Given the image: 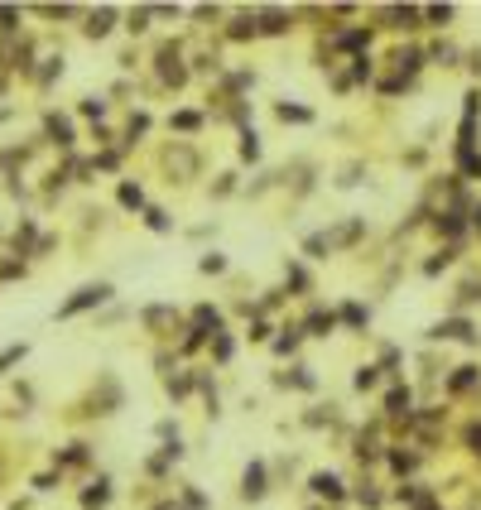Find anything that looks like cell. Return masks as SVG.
Wrapping results in <instances>:
<instances>
[{
    "label": "cell",
    "instance_id": "cell-1",
    "mask_svg": "<svg viewBox=\"0 0 481 510\" xmlns=\"http://www.w3.org/2000/svg\"><path fill=\"white\" fill-rule=\"evenodd\" d=\"M111 294H116V289H111L106 280H96V284H82L73 299H63V304H58V313H53V318H78V313H87V308H101L106 299H111Z\"/></svg>",
    "mask_w": 481,
    "mask_h": 510
},
{
    "label": "cell",
    "instance_id": "cell-2",
    "mask_svg": "<svg viewBox=\"0 0 481 510\" xmlns=\"http://www.w3.org/2000/svg\"><path fill=\"white\" fill-rule=\"evenodd\" d=\"M154 68H159V82H164V87H183V82H188V68H183V53H179V44H164Z\"/></svg>",
    "mask_w": 481,
    "mask_h": 510
},
{
    "label": "cell",
    "instance_id": "cell-3",
    "mask_svg": "<svg viewBox=\"0 0 481 510\" xmlns=\"http://www.w3.org/2000/svg\"><path fill=\"white\" fill-rule=\"evenodd\" d=\"M428 337H433V342H477V327H472L467 318H443V322L428 327Z\"/></svg>",
    "mask_w": 481,
    "mask_h": 510
},
{
    "label": "cell",
    "instance_id": "cell-4",
    "mask_svg": "<svg viewBox=\"0 0 481 510\" xmlns=\"http://www.w3.org/2000/svg\"><path fill=\"white\" fill-rule=\"evenodd\" d=\"M44 135H48L58 149H73V140H78V135H73V120H68V116H58V111H48V116H44Z\"/></svg>",
    "mask_w": 481,
    "mask_h": 510
},
{
    "label": "cell",
    "instance_id": "cell-5",
    "mask_svg": "<svg viewBox=\"0 0 481 510\" xmlns=\"http://www.w3.org/2000/svg\"><path fill=\"white\" fill-rule=\"evenodd\" d=\"M298 332H303V337H327V332H337V313H332V308H313Z\"/></svg>",
    "mask_w": 481,
    "mask_h": 510
},
{
    "label": "cell",
    "instance_id": "cell-6",
    "mask_svg": "<svg viewBox=\"0 0 481 510\" xmlns=\"http://www.w3.org/2000/svg\"><path fill=\"white\" fill-rule=\"evenodd\" d=\"M270 491V482H265V462H251L246 472H241V496L246 501H260Z\"/></svg>",
    "mask_w": 481,
    "mask_h": 510
},
{
    "label": "cell",
    "instance_id": "cell-7",
    "mask_svg": "<svg viewBox=\"0 0 481 510\" xmlns=\"http://www.w3.org/2000/svg\"><path fill=\"white\" fill-rule=\"evenodd\" d=\"M164 164H169V174H179V179H192V174H197V154H192L188 145H174V149L164 154Z\"/></svg>",
    "mask_w": 481,
    "mask_h": 510
},
{
    "label": "cell",
    "instance_id": "cell-8",
    "mask_svg": "<svg viewBox=\"0 0 481 510\" xmlns=\"http://www.w3.org/2000/svg\"><path fill=\"white\" fill-rule=\"evenodd\" d=\"M140 318H145V327H149V332H159V337H164V332L179 322V313H174L169 304H149L145 313H140Z\"/></svg>",
    "mask_w": 481,
    "mask_h": 510
},
{
    "label": "cell",
    "instance_id": "cell-9",
    "mask_svg": "<svg viewBox=\"0 0 481 510\" xmlns=\"http://www.w3.org/2000/svg\"><path fill=\"white\" fill-rule=\"evenodd\" d=\"M111 24H116V10H111V5H101V10H92V15H87L82 34H87V39H106V34H111Z\"/></svg>",
    "mask_w": 481,
    "mask_h": 510
},
{
    "label": "cell",
    "instance_id": "cell-10",
    "mask_svg": "<svg viewBox=\"0 0 481 510\" xmlns=\"http://www.w3.org/2000/svg\"><path fill=\"white\" fill-rule=\"evenodd\" d=\"M361 231H366V221H361V217H347V221H342L337 231H323V236H327V246L337 251V246H352V241L361 236Z\"/></svg>",
    "mask_w": 481,
    "mask_h": 510
},
{
    "label": "cell",
    "instance_id": "cell-11",
    "mask_svg": "<svg viewBox=\"0 0 481 510\" xmlns=\"http://www.w3.org/2000/svg\"><path fill=\"white\" fill-rule=\"evenodd\" d=\"M92 414H116L120 409V385H116V376H101V400H92Z\"/></svg>",
    "mask_w": 481,
    "mask_h": 510
},
{
    "label": "cell",
    "instance_id": "cell-12",
    "mask_svg": "<svg viewBox=\"0 0 481 510\" xmlns=\"http://www.w3.org/2000/svg\"><path fill=\"white\" fill-rule=\"evenodd\" d=\"M192 332H202V337H207V332H221V313L212 304H197L192 308Z\"/></svg>",
    "mask_w": 481,
    "mask_h": 510
},
{
    "label": "cell",
    "instance_id": "cell-13",
    "mask_svg": "<svg viewBox=\"0 0 481 510\" xmlns=\"http://www.w3.org/2000/svg\"><path fill=\"white\" fill-rule=\"evenodd\" d=\"M409 405H414L409 385H394V390L385 395V414H390V419H409Z\"/></svg>",
    "mask_w": 481,
    "mask_h": 510
},
{
    "label": "cell",
    "instance_id": "cell-14",
    "mask_svg": "<svg viewBox=\"0 0 481 510\" xmlns=\"http://www.w3.org/2000/svg\"><path fill=\"white\" fill-rule=\"evenodd\" d=\"M477 381H481V366H457V371L448 376V390H453V395H462V390H472Z\"/></svg>",
    "mask_w": 481,
    "mask_h": 510
},
{
    "label": "cell",
    "instance_id": "cell-15",
    "mask_svg": "<svg viewBox=\"0 0 481 510\" xmlns=\"http://www.w3.org/2000/svg\"><path fill=\"white\" fill-rule=\"evenodd\" d=\"M313 496H327V501H342L347 491H342V482H337L332 472H318V477H313Z\"/></svg>",
    "mask_w": 481,
    "mask_h": 510
},
{
    "label": "cell",
    "instance_id": "cell-16",
    "mask_svg": "<svg viewBox=\"0 0 481 510\" xmlns=\"http://www.w3.org/2000/svg\"><path fill=\"white\" fill-rule=\"evenodd\" d=\"M275 385H293V390H313V385H318V376H313L308 366H293L289 376H275Z\"/></svg>",
    "mask_w": 481,
    "mask_h": 510
},
{
    "label": "cell",
    "instance_id": "cell-17",
    "mask_svg": "<svg viewBox=\"0 0 481 510\" xmlns=\"http://www.w3.org/2000/svg\"><path fill=\"white\" fill-rule=\"evenodd\" d=\"M275 116H280L284 125H308V120H313L308 106H293V102H280V106H275Z\"/></svg>",
    "mask_w": 481,
    "mask_h": 510
},
{
    "label": "cell",
    "instance_id": "cell-18",
    "mask_svg": "<svg viewBox=\"0 0 481 510\" xmlns=\"http://www.w3.org/2000/svg\"><path fill=\"white\" fill-rule=\"evenodd\" d=\"M106 501H111V482H106V477H96L92 486L82 491V506H87V510H96V506H106Z\"/></svg>",
    "mask_w": 481,
    "mask_h": 510
},
{
    "label": "cell",
    "instance_id": "cell-19",
    "mask_svg": "<svg viewBox=\"0 0 481 510\" xmlns=\"http://www.w3.org/2000/svg\"><path fill=\"white\" fill-rule=\"evenodd\" d=\"M255 19H260L255 29H265V34H284V29H289V15H284V10H260Z\"/></svg>",
    "mask_w": 481,
    "mask_h": 510
},
{
    "label": "cell",
    "instance_id": "cell-20",
    "mask_svg": "<svg viewBox=\"0 0 481 510\" xmlns=\"http://www.w3.org/2000/svg\"><path fill=\"white\" fill-rule=\"evenodd\" d=\"M337 322H347V327H366L371 322V308H361V304H342V313H337Z\"/></svg>",
    "mask_w": 481,
    "mask_h": 510
},
{
    "label": "cell",
    "instance_id": "cell-21",
    "mask_svg": "<svg viewBox=\"0 0 481 510\" xmlns=\"http://www.w3.org/2000/svg\"><path fill=\"white\" fill-rule=\"evenodd\" d=\"M390 19H394V29H419L424 10H414V5H394V10H390Z\"/></svg>",
    "mask_w": 481,
    "mask_h": 510
},
{
    "label": "cell",
    "instance_id": "cell-22",
    "mask_svg": "<svg viewBox=\"0 0 481 510\" xmlns=\"http://www.w3.org/2000/svg\"><path fill=\"white\" fill-rule=\"evenodd\" d=\"M332 44H337V48H366V44H371V29H342Z\"/></svg>",
    "mask_w": 481,
    "mask_h": 510
},
{
    "label": "cell",
    "instance_id": "cell-23",
    "mask_svg": "<svg viewBox=\"0 0 481 510\" xmlns=\"http://www.w3.org/2000/svg\"><path fill=\"white\" fill-rule=\"evenodd\" d=\"M34 78H39V87H53V82L63 78V53H58V58H44V68H39Z\"/></svg>",
    "mask_w": 481,
    "mask_h": 510
},
{
    "label": "cell",
    "instance_id": "cell-24",
    "mask_svg": "<svg viewBox=\"0 0 481 510\" xmlns=\"http://www.w3.org/2000/svg\"><path fill=\"white\" fill-rule=\"evenodd\" d=\"M352 385L366 395V390H376L381 385V366H356V376H352Z\"/></svg>",
    "mask_w": 481,
    "mask_h": 510
},
{
    "label": "cell",
    "instance_id": "cell-25",
    "mask_svg": "<svg viewBox=\"0 0 481 510\" xmlns=\"http://www.w3.org/2000/svg\"><path fill=\"white\" fill-rule=\"evenodd\" d=\"M116 198H120V207H130V212H135V207H145V188H140V183H120V188H116Z\"/></svg>",
    "mask_w": 481,
    "mask_h": 510
},
{
    "label": "cell",
    "instance_id": "cell-26",
    "mask_svg": "<svg viewBox=\"0 0 481 510\" xmlns=\"http://www.w3.org/2000/svg\"><path fill=\"white\" fill-rule=\"evenodd\" d=\"M145 226H149V231H174V217H169L164 207H145Z\"/></svg>",
    "mask_w": 481,
    "mask_h": 510
},
{
    "label": "cell",
    "instance_id": "cell-27",
    "mask_svg": "<svg viewBox=\"0 0 481 510\" xmlns=\"http://www.w3.org/2000/svg\"><path fill=\"white\" fill-rule=\"evenodd\" d=\"M438 231H443V236H462V207L438 212Z\"/></svg>",
    "mask_w": 481,
    "mask_h": 510
},
{
    "label": "cell",
    "instance_id": "cell-28",
    "mask_svg": "<svg viewBox=\"0 0 481 510\" xmlns=\"http://www.w3.org/2000/svg\"><path fill=\"white\" fill-rule=\"evenodd\" d=\"M298 342H303V332H298V327H284V337H275V352H280V356H293Z\"/></svg>",
    "mask_w": 481,
    "mask_h": 510
},
{
    "label": "cell",
    "instance_id": "cell-29",
    "mask_svg": "<svg viewBox=\"0 0 481 510\" xmlns=\"http://www.w3.org/2000/svg\"><path fill=\"white\" fill-rule=\"evenodd\" d=\"M241 159H246V164L260 159V135H255V130H241Z\"/></svg>",
    "mask_w": 481,
    "mask_h": 510
},
{
    "label": "cell",
    "instance_id": "cell-30",
    "mask_svg": "<svg viewBox=\"0 0 481 510\" xmlns=\"http://www.w3.org/2000/svg\"><path fill=\"white\" fill-rule=\"evenodd\" d=\"M303 251H308L313 260H323V255H332V246H327V236H323V231H313V236H303Z\"/></svg>",
    "mask_w": 481,
    "mask_h": 510
},
{
    "label": "cell",
    "instance_id": "cell-31",
    "mask_svg": "<svg viewBox=\"0 0 481 510\" xmlns=\"http://www.w3.org/2000/svg\"><path fill=\"white\" fill-rule=\"evenodd\" d=\"M231 352H236L231 332H212V356H217V361H231Z\"/></svg>",
    "mask_w": 481,
    "mask_h": 510
},
{
    "label": "cell",
    "instance_id": "cell-32",
    "mask_svg": "<svg viewBox=\"0 0 481 510\" xmlns=\"http://www.w3.org/2000/svg\"><path fill=\"white\" fill-rule=\"evenodd\" d=\"M24 356H29V347H24V342H15V347H5V352H0V376H5L10 366H19Z\"/></svg>",
    "mask_w": 481,
    "mask_h": 510
},
{
    "label": "cell",
    "instance_id": "cell-33",
    "mask_svg": "<svg viewBox=\"0 0 481 510\" xmlns=\"http://www.w3.org/2000/svg\"><path fill=\"white\" fill-rule=\"evenodd\" d=\"M394 63H399V73H404V78H414V73H419V63H424V53H419V48H409V53H394Z\"/></svg>",
    "mask_w": 481,
    "mask_h": 510
},
{
    "label": "cell",
    "instance_id": "cell-34",
    "mask_svg": "<svg viewBox=\"0 0 481 510\" xmlns=\"http://www.w3.org/2000/svg\"><path fill=\"white\" fill-rule=\"evenodd\" d=\"M197 270H202V275H221V270H226V255H221V251H207V255L197 260Z\"/></svg>",
    "mask_w": 481,
    "mask_h": 510
},
{
    "label": "cell",
    "instance_id": "cell-35",
    "mask_svg": "<svg viewBox=\"0 0 481 510\" xmlns=\"http://www.w3.org/2000/svg\"><path fill=\"white\" fill-rule=\"evenodd\" d=\"M284 284L293 289V294H303V289H308V270H303V265H289V270H284Z\"/></svg>",
    "mask_w": 481,
    "mask_h": 510
},
{
    "label": "cell",
    "instance_id": "cell-36",
    "mask_svg": "<svg viewBox=\"0 0 481 510\" xmlns=\"http://www.w3.org/2000/svg\"><path fill=\"white\" fill-rule=\"evenodd\" d=\"M188 390H192V371H179V376H169V395H174V400H183Z\"/></svg>",
    "mask_w": 481,
    "mask_h": 510
},
{
    "label": "cell",
    "instance_id": "cell-37",
    "mask_svg": "<svg viewBox=\"0 0 481 510\" xmlns=\"http://www.w3.org/2000/svg\"><path fill=\"white\" fill-rule=\"evenodd\" d=\"M15 246H19V255L34 246V217H24V221H19V231H15Z\"/></svg>",
    "mask_w": 481,
    "mask_h": 510
},
{
    "label": "cell",
    "instance_id": "cell-38",
    "mask_svg": "<svg viewBox=\"0 0 481 510\" xmlns=\"http://www.w3.org/2000/svg\"><path fill=\"white\" fill-rule=\"evenodd\" d=\"M453 260H457V251H438V255H433V260L424 265V275H443V270H448Z\"/></svg>",
    "mask_w": 481,
    "mask_h": 510
},
{
    "label": "cell",
    "instance_id": "cell-39",
    "mask_svg": "<svg viewBox=\"0 0 481 510\" xmlns=\"http://www.w3.org/2000/svg\"><path fill=\"white\" fill-rule=\"evenodd\" d=\"M169 125H174V130H197V125H202V116H197V111H174V120H169Z\"/></svg>",
    "mask_w": 481,
    "mask_h": 510
},
{
    "label": "cell",
    "instance_id": "cell-40",
    "mask_svg": "<svg viewBox=\"0 0 481 510\" xmlns=\"http://www.w3.org/2000/svg\"><path fill=\"white\" fill-rule=\"evenodd\" d=\"M125 19H130V24H125L130 34H145V29H149V10H145V5H140V10H130Z\"/></svg>",
    "mask_w": 481,
    "mask_h": 510
},
{
    "label": "cell",
    "instance_id": "cell-41",
    "mask_svg": "<svg viewBox=\"0 0 481 510\" xmlns=\"http://www.w3.org/2000/svg\"><path fill=\"white\" fill-rule=\"evenodd\" d=\"M226 34H231V39H251V34H255V15H241V19H236Z\"/></svg>",
    "mask_w": 481,
    "mask_h": 510
},
{
    "label": "cell",
    "instance_id": "cell-42",
    "mask_svg": "<svg viewBox=\"0 0 481 510\" xmlns=\"http://www.w3.org/2000/svg\"><path fill=\"white\" fill-rule=\"evenodd\" d=\"M145 130H149V116H145V111H135V116H130V140H125V145H135Z\"/></svg>",
    "mask_w": 481,
    "mask_h": 510
},
{
    "label": "cell",
    "instance_id": "cell-43",
    "mask_svg": "<svg viewBox=\"0 0 481 510\" xmlns=\"http://www.w3.org/2000/svg\"><path fill=\"white\" fill-rule=\"evenodd\" d=\"M78 111H82V116H92V120H101V116H106V102H101V97H82Z\"/></svg>",
    "mask_w": 481,
    "mask_h": 510
},
{
    "label": "cell",
    "instance_id": "cell-44",
    "mask_svg": "<svg viewBox=\"0 0 481 510\" xmlns=\"http://www.w3.org/2000/svg\"><path fill=\"white\" fill-rule=\"evenodd\" d=\"M390 467L404 477V472H414V453H390Z\"/></svg>",
    "mask_w": 481,
    "mask_h": 510
},
{
    "label": "cell",
    "instance_id": "cell-45",
    "mask_svg": "<svg viewBox=\"0 0 481 510\" xmlns=\"http://www.w3.org/2000/svg\"><path fill=\"white\" fill-rule=\"evenodd\" d=\"M92 169H106V174H111V169H120V149H106V154H96Z\"/></svg>",
    "mask_w": 481,
    "mask_h": 510
},
{
    "label": "cell",
    "instance_id": "cell-46",
    "mask_svg": "<svg viewBox=\"0 0 481 510\" xmlns=\"http://www.w3.org/2000/svg\"><path fill=\"white\" fill-rule=\"evenodd\" d=\"M303 424H308V428H323V424H332V405H327V414H323V409H308V414H303Z\"/></svg>",
    "mask_w": 481,
    "mask_h": 510
},
{
    "label": "cell",
    "instance_id": "cell-47",
    "mask_svg": "<svg viewBox=\"0 0 481 510\" xmlns=\"http://www.w3.org/2000/svg\"><path fill=\"white\" fill-rule=\"evenodd\" d=\"M433 24H453V5H433V10H424Z\"/></svg>",
    "mask_w": 481,
    "mask_h": 510
},
{
    "label": "cell",
    "instance_id": "cell-48",
    "mask_svg": "<svg viewBox=\"0 0 481 510\" xmlns=\"http://www.w3.org/2000/svg\"><path fill=\"white\" fill-rule=\"evenodd\" d=\"M433 58H438L443 68H453V63H457V48H453V44H438V48H433Z\"/></svg>",
    "mask_w": 481,
    "mask_h": 510
},
{
    "label": "cell",
    "instance_id": "cell-49",
    "mask_svg": "<svg viewBox=\"0 0 481 510\" xmlns=\"http://www.w3.org/2000/svg\"><path fill=\"white\" fill-rule=\"evenodd\" d=\"M361 183V164H352V169H342V179H337V188H356Z\"/></svg>",
    "mask_w": 481,
    "mask_h": 510
},
{
    "label": "cell",
    "instance_id": "cell-50",
    "mask_svg": "<svg viewBox=\"0 0 481 510\" xmlns=\"http://www.w3.org/2000/svg\"><path fill=\"white\" fill-rule=\"evenodd\" d=\"M212 193H217V198H231V193H236V179H231V174H221V179L212 183Z\"/></svg>",
    "mask_w": 481,
    "mask_h": 510
},
{
    "label": "cell",
    "instance_id": "cell-51",
    "mask_svg": "<svg viewBox=\"0 0 481 510\" xmlns=\"http://www.w3.org/2000/svg\"><path fill=\"white\" fill-rule=\"evenodd\" d=\"M58 462H87V443H73L68 453H58Z\"/></svg>",
    "mask_w": 481,
    "mask_h": 510
},
{
    "label": "cell",
    "instance_id": "cell-52",
    "mask_svg": "<svg viewBox=\"0 0 481 510\" xmlns=\"http://www.w3.org/2000/svg\"><path fill=\"white\" fill-rule=\"evenodd\" d=\"M183 510H207V496H202V491H183Z\"/></svg>",
    "mask_w": 481,
    "mask_h": 510
},
{
    "label": "cell",
    "instance_id": "cell-53",
    "mask_svg": "<svg viewBox=\"0 0 481 510\" xmlns=\"http://www.w3.org/2000/svg\"><path fill=\"white\" fill-rule=\"evenodd\" d=\"M472 299H481V280H467L462 294H457V304H472Z\"/></svg>",
    "mask_w": 481,
    "mask_h": 510
},
{
    "label": "cell",
    "instance_id": "cell-54",
    "mask_svg": "<svg viewBox=\"0 0 481 510\" xmlns=\"http://www.w3.org/2000/svg\"><path fill=\"white\" fill-rule=\"evenodd\" d=\"M19 24V10L15 5H0V29H15Z\"/></svg>",
    "mask_w": 481,
    "mask_h": 510
},
{
    "label": "cell",
    "instance_id": "cell-55",
    "mask_svg": "<svg viewBox=\"0 0 481 510\" xmlns=\"http://www.w3.org/2000/svg\"><path fill=\"white\" fill-rule=\"evenodd\" d=\"M467 448L481 457V424H467Z\"/></svg>",
    "mask_w": 481,
    "mask_h": 510
},
{
    "label": "cell",
    "instance_id": "cell-56",
    "mask_svg": "<svg viewBox=\"0 0 481 510\" xmlns=\"http://www.w3.org/2000/svg\"><path fill=\"white\" fill-rule=\"evenodd\" d=\"M394 366H399V352H394V347H385V352H381V371H394Z\"/></svg>",
    "mask_w": 481,
    "mask_h": 510
},
{
    "label": "cell",
    "instance_id": "cell-57",
    "mask_svg": "<svg viewBox=\"0 0 481 510\" xmlns=\"http://www.w3.org/2000/svg\"><path fill=\"white\" fill-rule=\"evenodd\" d=\"M352 78H361V82H366V78H371V58H366V53H361V58H356V68H352Z\"/></svg>",
    "mask_w": 481,
    "mask_h": 510
},
{
    "label": "cell",
    "instance_id": "cell-58",
    "mask_svg": "<svg viewBox=\"0 0 481 510\" xmlns=\"http://www.w3.org/2000/svg\"><path fill=\"white\" fill-rule=\"evenodd\" d=\"M202 342H207V337H202V332H192V327H188V337H183V352H197Z\"/></svg>",
    "mask_w": 481,
    "mask_h": 510
},
{
    "label": "cell",
    "instance_id": "cell-59",
    "mask_svg": "<svg viewBox=\"0 0 481 510\" xmlns=\"http://www.w3.org/2000/svg\"><path fill=\"white\" fill-rule=\"evenodd\" d=\"M15 275H24V265H15V260H5V265H0V280H15Z\"/></svg>",
    "mask_w": 481,
    "mask_h": 510
},
{
    "label": "cell",
    "instance_id": "cell-60",
    "mask_svg": "<svg viewBox=\"0 0 481 510\" xmlns=\"http://www.w3.org/2000/svg\"><path fill=\"white\" fill-rule=\"evenodd\" d=\"M270 337V322H251V342H265Z\"/></svg>",
    "mask_w": 481,
    "mask_h": 510
},
{
    "label": "cell",
    "instance_id": "cell-61",
    "mask_svg": "<svg viewBox=\"0 0 481 510\" xmlns=\"http://www.w3.org/2000/svg\"><path fill=\"white\" fill-rule=\"evenodd\" d=\"M472 68H477V73H481V48H477V53H472Z\"/></svg>",
    "mask_w": 481,
    "mask_h": 510
},
{
    "label": "cell",
    "instance_id": "cell-62",
    "mask_svg": "<svg viewBox=\"0 0 481 510\" xmlns=\"http://www.w3.org/2000/svg\"><path fill=\"white\" fill-rule=\"evenodd\" d=\"M154 510H183V506H169V501H164V506H154Z\"/></svg>",
    "mask_w": 481,
    "mask_h": 510
},
{
    "label": "cell",
    "instance_id": "cell-63",
    "mask_svg": "<svg viewBox=\"0 0 481 510\" xmlns=\"http://www.w3.org/2000/svg\"><path fill=\"white\" fill-rule=\"evenodd\" d=\"M419 510H438V506H433V501H424V506H419Z\"/></svg>",
    "mask_w": 481,
    "mask_h": 510
},
{
    "label": "cell",
    "instance_id": "cell-64",
    "mask_svg": "<svg viewBox=\"0 0 481 510\" xmlns=\"http://www.w3.org/2000/svg\"><path fill=\"white\" fill-rule=\"evenodd\" d=\"M472 217H477V231H481V207H477V212H472Z\"/></svg>",
    "mask_w": 481,
    "mask_h": 510
}]
</instances>
